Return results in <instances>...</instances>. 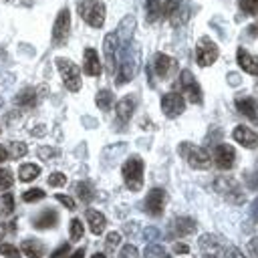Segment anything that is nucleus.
<instances>
[{
  "label": "nucleus",
  "mask_w": 258,
  "mask_h": 258,
  "mask_svg": "<svg viewBox=\"0 0 258 258\" xmlns=\"http://www.w3.org/2000/svg\"><path fill=\"white\" fill-rule=\"evenodd\" d=\"M58 224V214L54 212V210H50V208H46V210H42L36 218H34V228H38V230H46V228H54Z\"/></svg>",
  "instance_id": "nucleus-20"
},
{
  "label": "nucleus",
  "mask_w": 258,
  "mask_h": 258,
  "mask_svg": "<svg viewBox=\"0 0 258 258\" xmlns=\"http://www.w3.org/2000/svg\"><path fill=\"white\" fill-rule=\"evenodd\" d=\"M238 6L244 14H250V16L258 14V0H238Z\"/></svg>",
  "instance_id": "nucleus-29"
},
{
  "label": "nucleus",
  "mask_w": 258,
  "mask_h": 258,
  "mask_svg": "<svg viewBox=\"0 0 258 258\" xmlns=\"http://www.w3.org/2000/svg\"><path fill=\"white\" fill-rule=\"evenodd\" d=\"M4 236H6V228H4V224H0V242H2Z\"/></svg>",
  "instance_id": "nucleus-48"
},
{
  "label": "nucleus",
  "mask_w": 258,
  "mask_h": 258,
  "mask_svg": "<svg viewBox=\"0 0 258 258\" xmlns=\"http://www.w3.org/2000/svg\"><path fill=\"white\" fill-rule=\"evenodd\" d=\"M85 216H87L89 228H91V232H93L95 236H99V234H103V232H105L107 218H105L99 210H87V212H85Z\"/></svg>",
  "instance_id": "nucleus-19"
},
{
  "label": "nucleus",
  "mask_w": 258,
  "mask_h": 258,
  "mask_svg": "<svg viewBox=\"0 0 258 258\" xmlns=\"http://www.w3.org/2000/svg\"><path fill=\"white\" fill-rule=\"evenodd\" d=\"M133 109H135V99L131 97V95H125L119 103H117V107H115V115H117V121L121 123V125H125L129 119H131V115H133Z\"/></svg>",
  "instance_id": "nucleus-18"
},
{
  "label": "nucleus",
  "mask_w": 258,
  "mask_h": 258,
  "mask_svg": "<svg viewBox=\"0 0 258 258\" xmlns=\"http://www.w3.org/2000/svg\"><path fill=\"white\" fill-rule=\"evenodd\" d=\"M107 248L109 250H113V248H117L119 244H121V234L119 232H111V234H107Z\"/></svg>",
  "instance_id": "nucleus-38"
},
{
  "label": "nucleus",
  "mask_w": 258,
  "mask_h": 258,
  "mask_svg": "<svg viewBox=\"0 0 258 258\" xmlns=\"http://www.w3.org/2000/svg\"><path fill=\"white\" fill-rule=\"evenodd\" d=\"M202 258H216V256H212V254H204Z\"/></svg>",
  "instance_id": "nucleus-50"
},
{
  "label": "nucleus",
  "mask_w": 258,
  "mask_h": 258,
  "mask_svg": "<svg viewBox=\"0 0 258 258\" xmlns=\"http://www.w3.org/2000/svg\"><path fill=\"white\" fill-rule=\"evenodd\" d=\"M83 232H85L83 222H81L79 218H73V220H71V240H73V242L81 240V238H83Z\"/></svg>",
  "instance_id": "nucleus-31"
},
{
  "label": "nucleus",
  "mask_w": 258,
  "mask_h": 258,
  "mask_svg": "<svg viewBox=\"0 0 258 258\" xmlns=\"http://www.w3.org/2000/svg\"><path fill=\"white\" fill-rule=\"evenodd\" d=\"M46 194H44V189H40V187H30V189H26L24 194H22V200L24 202H38V200H42Z\"/></svg>",
  "instance_id": "nucleus-32"
},
{
  "label": "nucleus",
  "mask_w": 258,
  "mask_h": 258,
  "mask_svg": "<svg viewBox=\"0 0 258 258\" xmlns=\"http://www.w3.org/2000/svg\"><path fill=\"white\" fill-rule=\"evenodd\" d=\"M232 137H234L236 143H240V145H244V147H248V149L258 147V133H256L254 129L246 127V125H238V127H234Z\"/></svg>",
  "instance_id": "nucleus-13"
},
{
  "label": "nucleus",
  "mask_w": 258,
  "mask_h": 258,
  "mask_svg": "<svg viewBox=\"0 0 258 258\" xmlns=\"http://www.w3.org/2000/svg\"><path fill=\"white\" fill-rule=\"evenodd\" d=\"M64 183H67V175H64V173L54 171V173L48 175V185H50V187H60V185H64Z\"/></svg>",
  "instance_id": "nucleus-35"
},
{
  "label": "nucleus",
  "mask_w": 258,
  "mask_h": 258,
  "mask_svg": "<svg viewBox=\"0 0 258 258\" xmlns=\"http://www.w3.org/2000/svg\"><path fill=\"white\" fill-rule=\"evenodd\" d=\"M91 258H107V256H105V254H103V252H95V254H93V256H91Z\"/></svg>",
  "instance_id": "nucleus-49"
},
{
  "label": "nucleus",
  "mask_w": 258,
  "mask_h": 258,
  "mask_svg": "<svg viewBox=\"0 0 258 258\" xmlns=\"http://www.w3.org/2000/svg\"><path fill=\"white\" fill-rule=\"evenodd\" d=\"M54 198H56V200H58V202H60L64 208H69V210H75V200H73L71 196H64V194H56Z\"/></svg>",
  "instance_id": "nucleus-41"
},
{
  "label": "nucleus",
  "mask_w": 258,
  "mask_h": 258,
  "mask_svg": "<svg viewBox=\"0 0 258 258\" xmlns=\"http://www.w3.org/2000/svg\"><path fill=\"white\" fill-rule=\"evenodd\" d=\"M54 64L62 77V83L69 91H79L81 89V69L79 64H75L71 58L67 56H56L54 58Z\"/></svg>",
  "instance_id": "nucleus-4"
},
{
  "label": "nucleus",
  "mask_w": 258,
  "mask_h": 258,
  "mask_svg": "<svg viewBox=\"0 0 258 258\" xmlns=\"http://www.w3.org/2000/svg\"><path fill=\"white\" fill-rule=\"evenodd\" d=\"M58 155H60V151H58L56 147H48V145L38 147V157H40L42 161H50V159H54V157H58Z\"/></svg>",
  "instance_id": "nucleus-30"
},
{
  "label": "nucleus",
  "mask_w": 258,
  "mask_h": 258,
  "mask_svg": "<svg viewBox=\"0 0 258 258\" xmlns=\"http://www.w3.org/2000/svg\"><path fill=\"white\" fill-rule=\"evenodd\" d=\"M14 183V177H12V171L8 167H0V191H6L10 189Z\"/></svg>",
  "instance_id": "nucleus-28"
},
{
  "label": "nucleus",
  "mask_w": 258,
  "mask_h": 258,
  "mask_svg": "<svg viewBox=\"0 0 258 258\" xmlns=\"http://www.w3.org/2000/svg\"><path fill=\"white\" fill-rule=\"evenodd\" d=\"M121 175H123L125 185L131 191H139L143 187V159L139 155L127 157L121 167Z\"/></svg>",
  "instance_id": "nucleus-1"
},
{
  "label": "nucleus",
  "mask_w": 258,
  "mask_h": 258,
  "mask_svg": "<svg viewBox=\"0 0 258 258\" xmlns=\"http://www.w3.org/2000/svg\"><path fill=\"white\" fill-rule=\"evenodd\" d=\"M77 10H79V16L93 28H101L105 24V14H107V8L101 0H81L77 4Z\"/></svg>",
  "instance_id": "nucleus-2"
},
{
  "label": "nucleus",
  "mask_w": 258,
  "mask_h": 258,
  "mask_svg": "<svg viewBox=\"0 0 258 258\" xmlns=\"http://www.w3.org/2000/svg\"><path fill=\"white\" fill-rule=\"evenodd\" d=\"M218 56H220L218 44L210 36H202L198 40V44H196V60H198V64L200 67H210V64H214L218 60Z\"/></svg>",
  "instance_id": "nucleus-5"
},
{
  "label": "nucleus",
  "mask_w": 258,
  "mask_h": 258,
  "mask_svg": "<svg viewBox=\"0 0 258 258\" xmlns=\"http://www.w3.org/2000/svg\"><path fill=\"white\" fill-rule=\"evenodd\" d=\"M248 34H250V36H258V20L248 26Z\"/></svg>",
  "instance_id": "nucleus-45"
},
{
  "label": "nucleus",
  "mask_w": 258,
  "mask_h": 258,
  "mask_svg": "<svg viewBox=\"0 0 258 258\" xmlns=\"http://www.w3.org/2000/svg\"><path fill=\"white\" fill-rule=\"evenodd\" d=\"M69 30H71V12H69V8H62L56 14V20L52 24V42L56 46L64 44L69 38Z\"/></svg>",
  "instance_id": "nucleus-9"
},
{
  "label": "nucleus",
  "mask_w": 258,
  "mask_h": 258,
  "mask_svg": "<svg viewBox=\"0 0 258 258\" xmlns=\"http://www.w3.org/2000/svg\"><path fill=\"white\" fill-rule=\"evenodd\" d=\"M137 248L135 246H131V244H127V246H123L121 248V254H119V258H137Z\"/></svg>",
  "instance_id": "nucleus-40"
},
{
  "label": "nucleus",
  "mask_w": 258,
  "mask_h": 258,
  "mask_svg": "<svg viewBox=\"0 0 258 258\" xmlns=\"http://www.w3.org/2000/svg\"><path fill=\"white\" fill-rule=\"evenodd\" d=\"M177 151L189 163V167H194V169H208L212 165V157L204 147H198V145H191V143L183 141V143H179Z\"/></svg>",
  "instance_id": "nucleus-3"
},
{
  "label": "nucleus",
  "mask_w": 258,
  "mask_h": 258,
  "mask_svg": "<svg viewBox=\"0 0 258 258\" xmlns=\"http://www.w3.org/2000/svg\"><path fill=\"white\" fill-rule=\"evenodd\" d=\"M0 107H2V101H0Z\"/></svg>",
  "instance_id": "nucleus-52"
},
{
  "label": "nucleus",
  "mask_w": 258,
  "mask_h": 258,
  "mask_svg": "<svg viewBox=\"0 0 258 258\" xmlns=\"http://www.w3.org/2000/svg\"><path fill=\"white\" fill-rule=\"evenodd\" d=\"M226 258H246L238 248H228L226 250Z\"/></svg>",
  "instance_id": "nucleus-43"
},
{
  "label": "nucleus",
  "mask_w": 258,
  "mask_h": 258,
  "mask_svg": "<svg viewBox=\"0 0 258 258\" xmlns=\"http://www.w3.org/2000/svg\"><path fill=\"white\" fill-rule=\"evenodd\" d=\"M236 62H238V67L244 71V73H248V75H252V77H258V58L256 56H252L246 48H238L236 50Z\"/></svg>",
  "instance_id": "nucleus-14"
},
{
  "label": "nucleus",
  "mask_w": 258,
  "mask_h": 258,
  "mask_svg": "<svg viewBox=\"0 0 258 258\" xmlns=\"http://www.w3.org/2000/svg\"><path fill=\"white\" fill-rule=\"evenodd\" d=\"M26 153H28V147H26L24 141H12L8 145V157H12V159H20Z\"/></svg>",
  "instance_id": "nucleus-27"
},
{
  "label": "nucleus",
  "mask_w": 258,
  "mask_h": 258,
  "mask_svg": "<svg viewBox=\"0 0 258 258\" xmlns=\"http://www.w3.org/2000/svg\"><path fill=\"white\" fill-rule=\"evenodd\" d=\"M83 73L89 77H99L101 75V62H99V54L95 48H85L83 54Z\"/></svg>",
  "instance_id": "nucleus-15"
},
{
  "label": "nucleus",
  "mask_w": 258,
  "mask_h": 258,
  "mask_svg": "<svg viewBox=\"0 0 258 258\" xmlns=\"http://www.w3.org/2000/svg\"><path fill=\"white\" fill-rule=\"evenodd\" d=\"M69 250H71V246L67 244V242H62L56 250H52V254H50V258H67V254H69Z\"/></svg>",
  "instance_id": "nucleus-39"
},
{
  "label": "nucleus",
  "mask_w": 258,
  "mask_h": 258,
  "mask_svg": "<svg viewBox=\"0 0 258 258\" xmlns=\"http://www.w3.org/2000/svg\"><path fill=\"white\" fill-rule=\"evenodd\" d=\"M173 69H175V60H173L169 54H163V52H157V54H155L153 71H155V75H157L159 79H167Z\"/></svg>",
  "instance_id": "nucleus-16"
},
{
  "label": "nucleus",
  "mask_w": 258,
  "mask_h": 258,
  "mask_svg": "<svg viewBox=\"0 0 258 258\" xmlns=\"http://www.w3.org/2000/svg\"><path fill=\"white\" fill-rule=\"evenodd\" d=\"M177 81H179V83H177L179 93H181V95H185L191 103H198V105H200V103L204 101L202 89H200V85L196 83V79H194V75H191L189 71H181Z\"/></svg>",
  "instance_id": "nucleus-7"
},
{
  "label": "nucleus",
  "mask_w": 258,
  "mask_h": 258,
  "mask_svg": "<svg viewBox=\"0 0 258 258\" xmlns=\"http://www.w3.org/2000/svg\"><path fill=\"white\" fill-rule=\"evenodd\" d=\"M234 105H236V109L242 113V115H246L250 121H258V101L254 99V97H238L236 101H234Z\"/></svg>",
  "instance_id": "nucleus-17"
},
{
  "label": "nucleus",
  "mask_w": 258,
  "mask_h": 258,
  "mask_svg": "<svg viewBox=\"0 0 258 258\" xmlns=\"http://www.w3.org/2000/svg\"><path fill=\"white\" fill-rule=\"evenodd\" d=\"M69 258H85V250H83V248H79V250H75Z\"/></svg>",
  "instance_id": "nucleus-46"
},
{
  "label": "nucleus",
  "mask_w": 258,
  "mask_h": 258,
  "mask_svg": "<svg viewBox=\"0 0 258 258\" xmlns=\"http://www.w3.org/2000/svg\"><path fill=\"white\" fill-rule=\"evenodd\" d=\"M153 256H159V258L163 256V246L161 244H155L153 242V244H149L145 248V258H153Z\"/></svg>",
  "instance_id": "nucleus-36"
},
{
  "label": "nucleus",
  "mask_w": 258,
  "mask_h": 258,
  "mask_svg": "<svg viewBox=\"0 0 258 258\" xmlns=\"http://www.w3.org/2000/svg\"><path fill=\"white\" fill-rule=\"evenodd\" d=\"M163 206H165V189L153 187L145 198V212L153 218H159L163 214Z\"/></svg>",
  "instance_id": "nucleus-11"
},
{
  "label": "nucleus",
  "mask_w": 258,
  "mask_h": 258,
  "mask_svg": "<svg viewBox=\"0 0 258 258\" xmlns=\"http://www.w3.org/2000/svg\"><path fill=\"white\" fill-rule=\"evenodd\" d=\"M121 48V42H119V36L117 32H109L103 40V54H105V64H107V71L109 75H115L117 71V52Z\"/></svg>",
  "instance_id": "nucleus-8"
},
{
  "label": "nucleus",
  "mask_w": 258,
  "mask_h": 258,
  "mask_svg": "<svg viewBox=\"0 0 258 258\" xmlns=\"http://www.w3.org/2000/svg\"><path fill=\"white\" fill-rule=\"evenodd\" d=\"M77 196H79L81 202H91L93 200V191H91V187L85 181H79L77 183Z\"/></svg>",
  "instance_id": "nucleus-33"
},
{
  "label": "nucleus",
  "mask_w": 258,
  "mask_h": 258,
  "mask_svg": "<svg viewBox=\"0 0 258 258\" xmlns=\"http://www.w3.org/2000/svg\"><path fill=\"white\" fill-rule=\"evenodd\" d=\"M214 189H216L220 196H224L226 200H230V202H236V204L244 202V194H242L238 181H234L232 177H224V175L216 177V179H214Z\"/></svg>",
  "instance_id": "nucleus-6"
},
{
  "label": "nucleus",
  "mask_w": 258,
  "mask_h": 258,
  "mask_svg": "<svg viewBox=\"0 0 258 258\" xmlns=\"http://www.w3.org/2000/svg\"><path fill=\"white\" fill-rule=\"evenodd\" d=\"M161 14H163L161 0H145V18H147V22H155Z\"/></svg>",
  "instance_id": "nucleus-23"
},
{
  "label": "nucleus",
  "mask_w": 258,
  "mask_h": 258,
  "mask_svg": "<svg viewBox=\"0 0 258 258\" xmlns=\"http://www.w3.org/2000/svg\"><path fill=\"white\" fill-rule=\"evenodd\" d=\"M214 161L220 169H232L234 163H236V151L232 145H226V143H220L214 147Z\"/></svg>",
  "instance_id": "nucleus-12"
},
{
  "label": "nucleus",
  "mask_w": 258,
  "mask_h": 258,
  "mask_svg": "<svg viewBox=\"0 0 258 258\" xmlns=\"http://www.w3.org/2000/svg\"><path fill=\"white\" fill-rule=\"evenodd\" d=\"M171 228H173V232L177 236H187V234H191L196 230V222L191 218H187V216H181V218H175L173 220Z\"/></svg>",
  "instance_id": "nucleus-21"
},
{
  "label": "nucleus",
  "mask_w": 258,
  "mask_h": 258,
  "mask_svg": "<svg viewBox=\"0 0 258 258\" xmlns=\"http://www.w3.org/2000/svg\"><path fill=\"white\" fill-rule=\"evenodd\" d=\"M173 252H175V254H187V252H189V246H187V244H175V246H173Z\"/></svg>",
  "instance_id": "nucleus-44"
},
{
  "label": "nucleus",
  "mask_w": 258,
  "mask_h": 258,
  "mask_svg": "<svg viewBox=\"0 0 258 258\" xmlns=\"http://www.w3.org/2000/svg\"><path fill=\"white\" fill-rule=\"evenodd\" d=\"M22 252H24L28 258H42L44 246H42L40 240H24V242H22Z\"/></svg>",
  "instance_id": "nucleus-22"
},
{
  "label": "nucleus",
  "mask_w": 258,
  "mask_h": 258,
  "mask_svg": "<svg viewBox=\"0 0 258 258\" xmlns=\"http://www.w3.org/2000/svg\"><path fill=\"white\" fill-rule=\"evenodd\" d=\"M0 256L4 258H20V250L12 244H0Z\"/></svg>",
  "instance_id": "nucleus-34"
},
{
  "label": "nucleus",
  "mask_w": 258,
  "mask_h": 258,
  "mask_svg": "<svg viewBox=\"0 0 258 258\" xmlns=\"http://www.w3.org/2000/svg\"><path fill=\"white\" fill-rule=\"evenodd\" d=\"M2 210L6 214H12V210H14V198H12V194H2Z\"/></svg>",
  "instance_id": "nucleus-37"
},
{
  "label": "nucleus",
  "mask_w": 258,
  "mask_h": 258,
  "mask_svg": "<svg viewBox=\"0 0 258 258\" xmlns=\"http://www.w3.org/2000/svg\"><path fill=\"white\" fill-rule=\"evenodd\" d=\"M95 103H97V107L101 111H111V107H113V93L109 89H101L97 93V97H95Z\"/></svg>",
  "instance_id": "nucleus-25"
},
{
  "label": "nucleus",
  "mask_w": 258,
  "mask_h": 258,
  "mask_svg": "<svg viewBox=\"0 0 258 258\" xmlns=\"http://www.w3.org/2000/svg\"><path fill=\"white\" fill-rule=\"evenodd\" d=\"M183 109H185V99H183L181 93L171 91V93H167V95L161 97V111L165 113V117L173 119V117L181 115Z\"/></svg>",
  "instance_id": "nucleus-10"
},
{
  "label": "nucleus",
  "mask_w": 258,
  "mask_h": 258,
  "mask_svg": "<svg viewBox=\"0 0 258 258\" xmlns=\"http://www.w3.org/2000/svg\"><path fill=\"white\" fill-rule=\"evenodd\" d=\"M6 159H8V149L0 145V163H2V161H6Z\"/></svg>",
  "instance_id": "nucleus-47"
},
{
  "label": "nucleus",
  "mask_w": 258,
  "mask_h": 258,
  "mask_svg": "<svg viewBox=\"0 0 258 258\" xmlns=\"http://www.w3.org/2000/svg\"><path fill=\"white\" fill-rule=\"evenodd\" d=\"M38 175H40V167L34 165V163H24V165H20V169H18L20 181H32V179H36Z\"/></svg>",
  "instance_id": "nucleus-24"
},
{
  "label": "nucleus",
  "mask_w": 258,
  "mask_h": 258,
  "mask_svg": "<svg viewBox=\"0 0 258 258\" xmlns=\"http://www.w3.org/2000/svg\"><path fill=\"white\" fill-rule=\"evenodd\" d=\"M161 258H171V256H167V254H163V256H161Z\"/></svg>",
  "instance_id": "nucleus-51"
},
{
  "label": "nucleus",
  "mask_w": 258,
  "mask_h": 258,
  "mask_svg": "<svg viewBox=\"0 0 258 258\" xmlns=\"http://www.w3.org/2000/svg\"><path fill=\"white\" fill-rule=\"evenodd\" d=\"M16 105H22V107H32L34 101H36V93L34 89H22L18 95H16Z\"/></svg>",
  "instance_id": "nucleus-26"
},
{
  "label": "nucleus",
  "mask_w": 258,
  "mask_h": 258,
  "mask_svg": "<svg viewBox=\"0 0 258 258\" xmlns=\"http://www.w3.org/2000/svg\"><path fill=\"white\" fill-rule=\"evenodd\" d=\"M200 244H202L204 248H208V246H212V248H216V246H218V242H216V238H214V236H210V234H206V236H202V238H200Z\"/></svg>",
  "instance_id": "nucleus-42"
}]
</instances>
